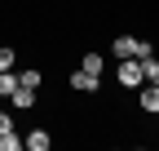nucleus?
Masks as SVG:
<instances>
[{
  "instance_id": "obj_12",
  "label": "nucleus",
  "mask_w": 159,
  "mask_h": 151,
  "mask_svg": "<svg viewBox=\"0 0 159 151\" xmlns=\"http://www.w3.org/2000/svg\"><path fill=\"white\" fill-rule=\"evenodd\" d=\"M13 62H18V53L5 45V49H0V71H13Z\"/></svg>"
},
{
  "instance_id": "obj_1",
  "label": "nucleus",
  "mask_w": 159,
  "mask_h": 151,
  "mask_svg": "<svg viewBox=\"0 0 159 151\" xmlns=\"http://www.w3.org/2000/svg\"><path fill=\"white\" fill-rule=\"evenodd\" d=\"M115 80L124 85V89H142V85H146V71H142V62H137V58H119Z\"/></svg>"
},
{
  "instance_id": "obj_13",
  "label": "nucleus",
  "mask_w": 159,
  "mask_h": 151,
  "mask_svg": "<svg viewBox=\"0 0 159 151\" xmlns=\"http://www.w3.org/2000/svg\"><path fill=\"white\" fill-rule=\"evenodd\" d=\"M0 134H13V116L9 111H0Z\"/></svg>"
},
{
  "instance_id": "obj_5",
  "label": "nucleus",
  "mask_w": 159,
  "mask_h": 151,
  "mask_svg": "<svg viewBox=\"0 0 159 151\" xmlns=\"http://www.w3.org/2000/svg\"><path fill=\"white\" fill-rule=\"evenodd\" d=\"M22 147H31V151H49V147H53V138L44 134V129H31V134L22 138Z\"/></svg>"
},
{
  "instance_id": "obj_4",
  "label": "nucleus",
  "mask_w": 159,
  "mask_h": 151,
  "mask_svg": "<svg viewBox=\"0 0 159 151\" xmlns=\"http://www.w3.org/2000/svg\"><path fill=\"white\" fill-rule=\"evenodd\" d=\"M137 102H142V111L159 116V85H142V93H137Z\"/></svg>"
},
{
  "instance_id": "obj_10",
  "label": "nucleus",
  "mask_w": 159,
  "mask_h": 151,
  "mask_svg": "<svg viewBox=\"0 0 159 151\" xmlns=\"http://www.w3.org/2000/svg\"><path fill=\"white\" fill-rule=\"evenodd\" d=\"M133 58H137V62H146V58H155V45L137 36V45H133Z\"/></svg>"
},
{
  "instance_id": "obj_11",
  "label": "nucleus",
  "mask_w": 159,
  "mask_h": 151,
  "mask_svg": "<svg viewBox=\"0 0 159 151\" xmlns=\"http://www.w3.org/2000/svg\"><path fill=\"white\" fill-rule=\"evenodd\" d=\"M142 71H146V85H159V58H146Z\"/></svg>"
},
{
  "instance_id": "obj_8",
  "label": "nucleus",
  "mask_w": 159,
  "mask_h": 151,
  "mask_svg": "<svg viewBox=\"0 0 159 151\" xmlns=\"http://www.w3.org/2000/svg\"><path fill=\"white\" fill-rule=\"evenodd\" d=\"M80 67L93 71V76H102V71H106V58H102V53H84V58H80Z\"/></svg>"
},
{
  "instance_id": "obj_9",
  "label": "nucleus",
  "mask_w": 159,
  "mask_h": 151,
  "mask_svg": "<svg viewBox=\"0 0 159 151\" xmlns=\"http://www.w3.org/2000/svg\"><path fill=\"white\" fill-rule=\"evenodd\" d=\"M18 85H22V80H18V71H0V98H9Z\"/></svg>"
},
{
  "instance_id": "obj_6",
  "label": "nucleus",
  "mask_w": 159,
  "mask_h": 151,
  "mask_svg": "<svg viewBox=\"0 0 159 151\" xmlns=\"http://www.w3.org/2000/svg\"><path fill=\"white\" fill-rule=\"evenodd\" d=\"M133 45H137V36H115V45H111V53H115V58H133Z\"/></svg>"
},
{
  "instance_id": "obj_7",
  "label": "nucleus",
  "mask_w": 159,
  "mask_h": 151,
  "mask_svg": "<svg viewBox=\"0 0 159 151\" xmlns=\"http://www.w3.org/2000/svg\"><path fill=\"white\" fill-rule=\"evenodd\" d=\"M18 80H22L27 89H35V93H40V85H44V71H40V67H27V71H18Z\"/></svg>"
},
{
  "instance_id": "obj_2",
  "label": "nucleus",
  "mask_w": 159,
  "mask_h": 151,
  "mask_svg": "<svg viewBox=\"0 0 159 151\" xmlns=\"http://www.w3.org/2000/svg\"><path fill=\"white\" fill-rule=\"evenodd\" d=\"M71 89H75V93H102V76L75 67V71H71Z\"/></svg>"
},
{
  "instance_id": "obj_3",
  "label": "nucleus",
  "mask_w": 159,
  "mask_h": 151,
  "mask_svg": "<svg viewBox=\"0 0 159 151\" xmlns=\"http://www.w3.org/2000/svg\"><path fill=\"white\" fill-rule=\"evenodd\" d=\"M9 102H13V107H18V111H31V107H35V102H40V98H35V89H27V85H18V89H13V93H9Z\"/></svg>"
}]
</instances>
